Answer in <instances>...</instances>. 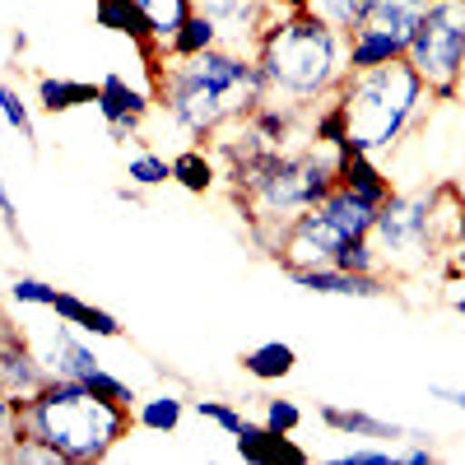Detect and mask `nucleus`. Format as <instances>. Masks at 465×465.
Masks as SVG:
<instances>
[{
	"mask_svg": "<svg viewBox=\"0 0 465 465\" xmlns=\"http://www.w3.org/2000/svg\"><path fill=\"white\" fill-rule=\"evenodd\" d=\"M153 70V103L191 140H214L228 122L265 103V80L252 52L210 47L196 56H159Z\"/></svg>",
	"mask_w": 465,
	"mask_h": 465,
	"instance_id": "obj_1",
	"label": "nucleus"
},
{
	"mask_svg": "<svg viewBox=\"0 0 465 465\" xmlns=\"http://www.w3.org/2000/svg\"><path fill=\"white\" fill-rule=\"evenodd\" d=\"M94 107H98V116L107 122L112 140H131V135L144 126V116L159 107V103H153V94H144V89H131L122 74H103Z\"/></svg>",
	"mask_w": 465,
	"mask_h": 465,
	"instance_id": "obj_12",
	"label": "nucleus"
},
{
	"mask_svg": "<svg viewBox=\"0 0 465 465\" xmlns=\"http://www.w3.org/2000/svg\"><path fill=\"white\" fill-rule=\"evenodd\" d=\"M0 116H5L10 131H19L28 144L37 140V126H33V112H28V103H24V98H19V89H15V84H5V80H0Z\"/></svg>",
	"mask_w": 465,
	"mask_h": 465,
	"instance_id": "obj_26",
	"label": "nucleus"
},
{
	"mask_svg": "<svg viewBox=\"0 0 465 465\" xmlns=\"http://www.w3.org/2000/svg\"><path fill=\"white\" fill-rule=\"evenodd\" d=\"M465 232V205L456 186L391 191L372 219L368 242L377 252V270L386 280H410L433 265H447V247Z\"/></svg>",
	"mask_w": 465,
	"mask_h": 465,
	"instance_id": "obj_3",
	"label": "nucleus"
},
{
	"mask_svg": "<svg viewBox=\"0 0 465 465\" xmlns=\"http://www.w3.org/2000/svg\"><path fill=\"white\" fill-rule=\"evenodd\" d=\"M456 196H460V205H465V182H456Z\"/></svg>",
	"mask_w": 465,
	"mask_h": 465,
	"instance_id": "obj_39",
	"label": "nucleus"
},
{
	"mask_svg": "<svg viewBox=\"0 0 465 465\" xmlns=\"http://www.w3.org/2000/svg\"><path fill=\"white\" fill-rule=\"evenodd\" d=\"M84 103H98V84L89 80H65V74H43L37 80V107L61 116V112H74Z\"/></svg>",
	"mask_w": 465,
	"mask_h": 465,
	"instance_id": "obj_19",
	"label": "nucleus"
},
{
	"mask_svg": "<svg viewBox=\"0 0 465 465\" xmlns=\"http://www.w3.org/2000/svg\"><path fill=\"white\" fill-rule=\"evenodd\" d=\"M47 312H52L56 322H70L74 331L94 335V340H122V322H116V317L107 312V307L84 302L80 293H65V289H56V302L47 307Z\"/></svg>",
	"mask_w": 465,
	"mask_h": 465,
	"instance_id": "obj_17",
	"label": "nucleus"
},
{
	"mask_svg": "<svg viewBox=\"0 0 465 465\" xmlns=\"http://www.w3.org/2000/svg\"><path fill=\"white\" fill-rule=\"evenodd\" d=\"M460 89H465V70H460Z\"/></svg>",
	"mask_w": 465,
	"mask_h": 465,
	"instance_id": "obj_41",
	"label": "nucleus"
},
{
	"mask_svg": "<svg viewBox=\"0 0 465 465\" xmlns=\"http://www.w3.org/2000/svg\"><path fill=\"white\" fill-rule=\"evenodd\" d=\"M10 331V322H5V312H0V335H5Z\"/></svg>",
	"mask_w": 465,
	"mask_h": 465,
	"instance_id": "obj_40",
	"label": "nucleus"
},
{
	"mask_svg": "<svg viewBox=\"0 0 465 465\" xmlns=\"http://www.w3.org/2000/svg\"><path fill=\"white\" fill-rule=\"evenodd\" d=\"M94 19H98L107 33L131 37L144 56H153V37H149V24H144V15H140L135 0H94Z\"/></svg>",
	"mask_w": 465,
	"mask_h": 465,
	"instance_id": "obj_18",
	"label": "nucleus"
},
{
	"mask_svg": "<svg viewBox=\"0 0 465 465\" xmlns=\"http://www.w3.org/2000/svg\"><path fill=\"white\" fill-rule=\"evenodd\" d=\"M191 410V401L163 391V396H149V401H135V429H149V433H177L182 414Z\"/></svg>",
	"mask_w": 465,
	"mask_h": 465,
	"instance_id": "obj_23",
	"label": "nucleus"
},
{
	"mask_svg": "<svg viewBox=\"0 0 465 465\" xmlns=\"http://www.w3.org/2000/svg\"><path fill=\"white\" fill-rule=\"evenodd\" d=\"M317 419L326 423V429L344 433V438H368V442H401V438H410V429H401V423H391V419H377V414H368V410L322 405Z\"/></svg>",
	"mask_w": 465,
	"mask_h": 465,
	"instance_id": "obj_16",
	"label": "nucleus"
},
{
	"mask_svg": "<svg viewBox=\"0 0 465 465\" xmlns=\"http://www.w3.org/2000/svg\"><path fill=\"white\" fill-rule=\"evenodd\" d=\"M386 196H372V191H363V186L335 182L312 210H302L293 223H284L275 232L270 252H275V261L284 270L335 265L349 242H359V238H368V232H372V219H377V205Z\"/></svg>",
	"mask_w": 465,
	"mask_h": 465,
	"instance_id": "obj_7",
	"label": "nucleus"
},
{
	"mask_svg": "<svg viewBox=\"0 0 465 465\" xmlns=\"http://www.w3.org/2000/svg\"><path fill=\"white\" fill-rule=\"evenodd\" d=\"M433 0H372L359 15V24L349 28V70H372L405 61L410 37Z\"/></svg>",
	"mask_w": 465,
	"mask_h": 465,
	"instance_id": "obj_9",
	"label": "nucleus"
},
{
	"mask_svg": "<svg viewBox=\"0 0 465 465\" xmlns=\"http://www.w3.org/2000/svg\"><path fill=\"white\" fill-rule=\"evenodd\" d=\"M43 363H47V372L61 377V381H89V377L103 368V359L94 354V344H84L80 335H74L70 322H61V326L47 335Z\"/></svg>",
	"mask_w": 465,
	"mask_h": 465,
	"instance_id": "obj_14",
	"label": "nucleus"
},
{
	"mask_svg": "<svg viewBox=\"0 0 465 465\" xmlns=\"http://www.w3.org/2000/svg\"><path fill=\"white\" fill-rule=\"evenodd\" d=\"M442 298H447V307H451V312H460V317H465V275H447V289H442Z\"/></svg>",
	"mask_w": 465,
	"mask_h": 465,
	"instance_id": "obj_34",
	"label": "nucleus"
},
{
	"mask_svg": "<svg viewBox=\"0 0 465 465\" xmlns=\"http://www.w3.org/2000/svg\"><path fill=\"white\" fill-rule=\"evenodd\" d=\"M368 5H372V0H312V15L349 33V28L359 24V15H363Z\"/></svg>",
	"mask_w": 465,
	"mask_h": 465,
	"instance_id": "obj_28",
	"label": "nucleus"
},
{
	"mask_svg": "<svg viewBox=\"0 0 465 465\" xmlns=\"http://www.w3.org/2000/svg\"><path fill=\"white\" fill-rule=\"evenodd\" d=\"M438 94L419 80L410 61L372 65V70H349V80L335 94L340 122H344V149L381 159L386 149H396L405 131L419 122V112Z\"/></svg>",
	"mask_w": 465,
	"mask_h": 465,
	"instance_id": "obj_6",
	"label": "nucleus"
},
{
	"mask_svg": "<svg viewBox=\"0 0 465 465\" xmlns=\"http://www.w3.org/2000/svg\"><path fill=\"white\" fill-rule=\"evenodd\" d=\"M335 182H340V149L322 140H307L302 149L298 144L265 149L256 163L228 177L232 196L247 210V223L270 242H275L284 223H293L302 210H312Z\"/></svg>",
	"mask_w": 465,
	"mask_h": 465,
	"instance_id": "obj_5",
	"label": "nucleus"
},
{
	"mask_svg": "<svg viewBox=\"0 0 465 465\" xmlns=\"http://www.w3.org/2000/svg\"><path fill=\"white\" fill-rule=\"evenodd\" d=\"M261 423H265V429H275V433H298L302 410H298V401H284V396H275V401H265V414H261Z\"/></svg>",
	"mask_w": 465,
	"mask_h": 465,
	"instance_id": "obj_30",
	"label": "nucleus"
},
{
	"mask_svg": "<svg viewBox=\"0 0 465 465\" xmlns=\"http://www.w3.org/2000/svg\"><path fill=\"white\" fill-rule=\"evenodd\" d=\"M252 56L265 80V98L298 112L331 103L349 80V33L317 19L312 10L275 15Z\"/></svg>",
	"mask_w": 465,
	"mask_h": 465,
	"instance_id": "obj_2",
	"label": "nucleus"
},
{
	"mask_svg": "<svg viewBox=\"0 0 465 465\" xmlns=\"http://www.w3.org/2000/svg\"><path fill=\"white\" fill-rule=\"evenodd\" d=\"M126 177H131V186H140V191L163 186V182H173V159H163V153H153V149H140V153H131Z\"/></svg>",
	"mask_w": 465,
	"mask_h": 465,
	"instance_id": "obj_25",
	"label": "nucleus"
},
{
	"mask_svg": "<svg viewBox=\"0 0 465 465\" xmlns=\"http://www.w3.org/2000/svg\"><path fill=\"white\" fill-rule=\"evenodd\" d=\"M0 223H5V232L24 247V228H19V205H15V196H10V186H5V177H0Z\"/></svg>",
	"mask_w": 465,
	"mask_h": 465,
	"instance_id": "obj_33",
	"label": "nucleus"
},
{
	"mask_svg": "<svg viewBox=\"0 0 465 465\" xmlns=\"http://www.w3.org/2000/svg\"><path fill=\"white\" fill-rule=\"evenodd\" d=\"M15 438H19V405L5 396V386H0V460H5Z\"/></svg>",
	"mask_w": 465,
	"mask_h": 465,
	"instance_id": "obj_32",
	"label": "nucleus"
},
{
	"mask_svg": "<svg viewBox=\"0 0 465 465\" xmlns=\"http://www.w3.org/2000/svg\"><path fill=\"white\" fill-rule=\"evenodd\" d=\"M47 381H52V372H47L43 354H33V349L19 340V331L10 326L5 335H0V386H5V396L24 410Z\"/></svg>",
	"mask_w": 465,
	"mask_h": 465,
	"instance_id": "obj_11",
	"label": "nucleus"
},
{
	"mask_svg": "<svg viewBox=\"0 0 465 465\" xmlns=\"http://www.w3.org/2000/svg\"><path fill=\"white\" fill-rule=\"evenodd\" d=\"M433 460H438V451L429 442H414L410 451H401V465H433Z\"/></svg>",
	"mask_w": 465,
	"mask_h": 465,
	"instance_id": "obj_37",
	"label": "nucleus"
},
{
	"mask_svg": "<svg viewBox=\"0 0 465 465\" xmlns=\"http://www.w3.org/2000/svg\"><path fill=\"white\" fill-rule=\"evenodd\" d=\"M335 465H401L396 447H349L335 456Z\"/></svg>",
	"mask_w": 465,
	"mask_h": 465,
	"instance_id": "obj_31",
	"label": "nucleus"
},
{
	"mask_svg": "<svg viewBox=\"0 0 465 465\" xmlns=\"http://www.w3.org/2000/svg\"><path fill=\"white\" fill-rule=\"evenodd\" d=\"M219 159L214 153H205V149H182V153H173V182L182 186V191H191V196H205V191H214L219 186Z\"/></svg>",
	"mask_w": 465,
	"mask_h": 465,
	"instance_id": "obj_20",
	"label": "nucleus"
},
{
	"mask_svg": "<svg viewBox=\"0 0 465 465\" xmlns=\"http://www.w3.org/2000/svg\"><path fill=\"white\" fill-rule=\"evenodd\" d=\"M302 10H312V0H270V19L275 15H302Z\"/></svg>",
	"mask_w": 465,
	"mask_h": 465,
	"instance_id": "obj_38",
	"label": "nucleus"
},
{
	"mask_svg": "<svg viewBox=\"0 0 465 465\" xmlns=\"http://www.w3.org/2000/svg\"><path fill=\"white\" fill-rule=\"evenodd\" d=\"M140 5V15H144V24H149V37H153V56H159L173 37H177V28L186 24V15H191V0H135ZM149 56V61H153Z\"/></svg>",
	"mask_w": 465,
	"mask_h": 465,
	"instance_id": "obj_22",
	"label": "nucleus"
},
{
	"mask_svg": "<svg viewBox=\"0 0 465 465\" xmlns=\"http://www.w3.org/2000/svg\"><path fill=\"white\" fill-rule=\"evenodd\" d=\"M289 438H293V433H275V429H265V423H252V419H247L242 433H238V456L252 460V465H280V460L302 465L307 451L293 447Z\"/></svg>",
	"mask_w": 465,
	"mask_h": 465,
	"instance_id": "obj_15",
	"label": "nucleus"
},
{
	"mask_svg": "<svg viewBox=\"0 0 465 465\" xmlns=\"http://www.w3.org/2000/svg\"><path fill=\"white\" fill-rule=\"evenodd\" d=\"M210 47H219V28H214L205 15L191 10L186 24L177 28V37H173L159 56H196V52H210ZM159 56H153V61H159ZM153 61H149V65H153Z\"/></svg>",
	"mask_w": 465,
	"mask_h": 465,
	"instance_id": "obj_24",
	"label": "nucleus"
},
{
	"mask_svg": "<svg viewBox=\"0 0 465 465\" xmlns=\"http://www.w3.org/2000/svg\"><path fill=\"white\" fill-rule=\"evenodd\" d=\"M284 275L307 289V293H326V298H386L391 280L386 275H359L344 265H312V270H284Z\"/></svg>",
	"mask_w": 465,
	"mask_h": 465,
	"instance_id": "obj_13",
	"label": "nucleus"
},
{
	"mask_svg": "<svg viewBox=\"0 0 465 465\" xmlns=\"http://www.w3.org/2000/svg\"><path fill=\"white\" fill-rule=\"evenodd\" d=\"M442 275H465V232L447 247V265H442Z\"/></svg>",
	"mask_w": 465,
	"mask_h": 465,
	"instance_id": "obj_36",
	"label": "nucleus"
},
{
	"mask_svg": "<svg viewBox=\"0 0 465 465\" xmlns=\"http://www.w3.org/2000/svg\"><path fill=\"white\" fill-rule=\"evenodd\" d=\"M191 10L205 15L219 28V47L232 52H256L270 24V0H191Z\"/></svg>",
	"mask_w": 465,
	"mask_h": 465,
	"instance_id": "obj_10",
	"label": "nucleus"
},
{
	"mask_svg": "<svg viewBox=\"0 0 465 465\" xmlns=\"http://www.w3.org/2000/svg\"><path fill=\"white\" fill-rule=\"evenodd\" d=\"M293 368H298V354L284 340H265V344H256V349L242 354V372L256 377V381H284Z\"/></svg>",
	"mask_w": 465,
	"mask_h": 465,
	"instance_id": "obj_21",
	"label": "nucleus"
},
{
	"mask_svg": "<svg viewBox=\"0 0 465 465\" xmlns=\"http://www.w3.org/2000/svg\"><path fill=\"white\" fill-rule=\"evenodd\" d=\"M405 61L419 70V80L429 84L438 98H451L460 89L465 70V0H433L423 10Z\"/></svg>",
	"mask_w": 465,
	"mask_h": 465,
	"instance_id": "obj_8",
	"label": "nucleus"
},
{
	"mask_svg": "<svg viewBox=\"0 0 465 465\" xmlns=\"http://www.w3.org/2000/svg\"><path fill=\"white\" fill-rule=\"evenodd\" d=\"M191 414H201L205 423L223 429L228 438H238V433H242V423H247V414H242L238 405H228V401H191Z\"/></svg>",
	"mask_w": 465,
	"mask_h": 465,
	"instance_id": "obj_27",
	"label": "nucleus"
},
{
	"mask_svg": "<svg viewBox=\"0 0 465 465\" xmlns=\"http://www.w3.org/2000/svg\"><path fill=\"white\" fill-rule=\"evenodd\" d=\"M135 410L94 391L89 381H61L52 377L24 410H19V438H37L56 451V460L89 465L116 451L131 433Z\"/></svg>",
	"mask_w": 465,
	"mask_h": 465,
	"instance_id": "obj_4",
	"label": "nucleus"
},
{
	"mask_svg": "<svg viewBox=\"0 0 465 465\" xmlns=\"http://www.w3.org/2000/svg\"><path fill=\"white\" fill-rule=\"evenodd\" d=\"M429 396H433V401H442V405H451V410H465V391H460V386L433 381V386H429Z\"/></svg>",
	"mask_w": 465,
	"mask_h": 465,
	"instance_id": "obj_35",
	"label": "nucleus"
},
{
	"mask_svg": "<svg viewBox=\"0 0 465 465\" xmlns=\"http://www.w3.org/2000/svg\"><path fill=\"white\" fill-rule=\"evenodd\" d=\"M10 302H19V307H47L56 302V284H47V280H33V275H19L15 284H10Z\"/></svg>",
	"mask_w": 465,
	"mask_h": 465,
	"instance_id": "obj_29",
	"label": "nucleus"
}]
</instances>
